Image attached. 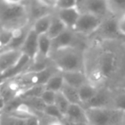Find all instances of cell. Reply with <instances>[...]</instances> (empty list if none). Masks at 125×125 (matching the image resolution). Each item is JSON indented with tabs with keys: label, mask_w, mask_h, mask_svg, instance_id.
<instances>
[{
	"label": "cell",
	"mask_w": 125,
	"mask_h": 125,
	"mask_svg": "<svg viewBox=\"0 0 125 125\" xmlns=\"http://www.w3.org/2000/svg\"><path fill=\"white\" fill-rule=\"evenodd\" d=\"M89 125H118L125 121V112L112 107L85 109Z\"/></svg>",
	"instance_id": "cell-4"
},
{
	"label": "cell",
	"mask_w": 125,
	"mask_h": 125,
	"mask_svg": "<svg viewBox=\"0 0 125 125\" xmlns=\"http://www.w3.org/2000/svg\"><path fill=\"white\" fill-rule=\"evenodd\" d=\"M32 117V116H31ZM28 118H24L8 112H3L0 115L1 125H28Z\"/></svg>",
	"instance_id": "cell-19"
},
{
	"label": "cell",
	"mask_w": 125,
	"mask_h": 125,
	"mask_svg": "<svg viewBox=\"0 0 125 125\" xmlns=\"http://www.w3.org/2000/svg\"><path fill=\"white\" fill-rule=\"evenodd\" d=\"M29 24L25 1L0 0V25L3 28L16 30Z\"/></svg>",
	"instance_id": "cell-2"
},
{
	"label": "cell",
	"mask_w": 125,
	"mask_h": 125,
	"mask_svg": "<svg viewBox=\"0 0 125 125\" xmlns=\"http://www.w3.org/2000/svg\"><path fill=\"white\" fill-rule=\"evenodd\" d=\"M65 122L68 125H74L83 123H88L85 109L82 105L71 104L66 116Z\"/></svg>",
	"instance_id": "cell-12"
},
{
	"label": "cell",
	"mask_w": 125,
	"mask_h": 125,
	"mask_svg": "<svg viewBox=\"0 0 125 125\" xmlns=\"http://www.w3.org/2000/svg\"><path fill=\"white\" fill-rule=\"evenodd\" d=\"M104 19L88 13H81L73 31L79 36L89 38L100 28Z\"/></svg>",
	"instance_id": "cell-5"
},
{
	"label": "cell",
	"mask_w": 125,
	"mask_h": 125,
	"mask_svg": "<svg viewBox=\"0 0 125 125\" xmlns=\"http://www.w3.org/2000/svg\"><path fill=\"white\" fill-rule=\"evenodd\" d=\"M2 28H2V27H1V25H0V30H1Z\"/></svg>",
	"instance_id": "cell-33"
},
{
	"label": "cell",
	"mask_w": 125,
	"mask_h": 125,
	"mask_svg": "<svg viewBox=\"0 0 125 125\" xmlns=\"http://www.w3.org/2000/svg\"><path fill=\"white\" fill-rule=\"evenodd\" d=\"M106 3L109 14L112 17L118 21L122 17L125 16V0H107Z\"/></svg>",
	"instance_id": "cell-16"
},
{
	"label": "cell",
	"mask_w": 125,
	"mask_h": 125,
	"mask_svg": "<svg viewBox=\"0 0 125 125\" xmlns=\"http://www.w3.org/2000/svg\"><path fill=\"white\" fill-rule=\"evenodd\" d=\"M84 49L80 47H67L52 52L50 53V58L53 64L61 72H84Z\"/></svg>",
	"instance_id": "cell-3"
},
{
	"label": "cell",
	"mask_w": 125,
	"mask_h": 125,
	"mask_svg": "<svg viewBox=\"0 0 125 125\" xmlns=\"http://www.w3.org/2000/svg\"><path fill=\"white\" fill-rule=\"evenodd\" d=\"M38 37L39 35L31 28L26 36L25 42L21 48L22 54L29 57L32 62L38 55Z\"/></svg>",
	"instance_id": "cell-11"
},
{
	"label": "cell",
	"mask_w": 125,
	"mask_h": 125,
	"mask_svg": "<svg viewBox=\"0 0 125 125\" xmlns=\"http://www.w3.org/2000/svg\"><path fill=\"white\" fill-rule=\"evenodd\" d=\"M98 91H99L98 87H94V86H93L92 84L89 83V82H87L84 85H83L81 87H79L78 94L82 105H85L89 101H90L96 95Z\"/></svg>",
	"instance_id": "cell-17"
},
{
	"label": "cell",
	"mask_w": 125,
	"mask_h": 125,
	"mask_svg": "<svg viewBox=\"0 0 125 125\" xmlns=\"http://www.w3.org/2000/svg\"><path fill=\"white\" fill-rule=\"evenodd\" d=\"M0 125H1V124H0Z\"/></svg>",
	"instance_id": "cell-34"
},
{
	"label": "cell",
	"mask_w": 125,
	"mask_h": 125,
	"mask_svg": "<svg viewBox=\"0 0 125 125\" xmlns=\"http://www.w3.org/2000/svg\"><path fill=\"white\" fill-rule=\"evenodd\" d=\"M112 94H113V90L110 88H107V87L99 88V91L95 96L83 106L84 109L112 107Z\"/></svg>",
	"instance_id": "cell-9"
},
{
	"label": "cell",
	"mask_w": 125,
	"mask_h": 125,
	"mask_svg": "<svg viewBox=\"0 0 125 125\" xmlns=\"http://www.w3.org/2000/svg\"><path fill=\"white\" fill-rule=\"evenodd\" d=\"M23 56L21 50L10 49L0 52V75L14 67Z\"/></svg>",
	"instance_id": "cell-10"
},
{
	"label": "cell",
	"mask_w": 125,
	"mask_h": 125,
	"mask_svg": "<svg viewBox=\"0 0 125 125\" xmlns=\"http://www.w3.org/2000/svg\"><path fill=\"white\" fill-rule=\"evenodd\" d=\"M64 84V78L61 75V72H60V73L54 75L53 77H51L48 81V82L44 85V87L46 90H50L54 93H59L61 91Z\"/></svg>",
	"instance_id": "cell-22"
},
{
	"label": "cell",
	"mask_w": 125,
	"mask_h": 125,
	"mask_svg": "<svg viewBox=\"0 0 125 125\" xmlns=\"http://www.w3.org/2000/svg\"><path fill=\"white\" fill-rule=\"evenodd\" d=\"M54 14L66 25V27L68 29H72V30H73V28H75L81 15L80 11L77 7L66 9V10H55Z\"/></svg>",
	"instance_id": "cell-13"
},
{
	"label": "cell",
	"mask_w": 125,
	"mask_h": 125,
	"mask_svg": "<svg viewBox=\"0 0 125 125\" xmlns=\"http://www.w3.org/2000/svg\"><path fill=\"white\" fill-rule=\"evenodd\" d=\"M84 54V73L89 83L98 88H125L124 40L94 38L88 44Z\"/></svg>",
	"instance_id": "cell-1"
},
{
	"label": "cell",
	"mask_w": 125,
	"mask_h": 125,
	"mask_svg": "<svg viewBox=\"0 0 125 125\" xmlns=\"http://www.w3.org/2000/svg\"><path fill=\"white\" fill-rule=\"evenodd\" d=\"M52 51V40L47 34H42L38 37V55L37 58H50Z\"/></svg>",
	"instance_id": "cell-15"
},
{
	"label": "cell",
	"mask_w": 125,
	"mask_h": 125,
	"mask_svg": "<svg viewBox=\"0 0 125 125\" xmlns=\"http://www.w3.org/2000/svg\"><path fill=\"white\" fill-rule=\"evenodd\" d=\"M53 15H54V14L45 15V16L41 17V18H39L38 20L35 21V22L31 24L32 29L36 32L38 35L47 34L49 29H50V28Z\"/></svg>",
	"instance_id": "cell-18"
},
{
	"label": "cell",
	"mask_w": 125,
	"mask_h": 125,
	"mask_svg": "<svg viewBox=\"0 0 125 125\" xmlns=\"http://www.w3.org/2000/svg\"><path fill=\"white\" fill-rule=\"evenodd\" d=\"M77 1L76 0H56L55 10L75 8L77 7Z\"/></svg>",
	"instance_id": "cell-28"
},
{
	"label": "cell",
	"mask_w": 125,
	"mask_h": 125,
	"mask_svg": "<svg viewBox=\"0 0 125 125\" xmlns=\"http://www.w3.org/2000/svg\"><path fill=\"white\" fill-rule=\"evenodd\" d=\"M80 38H82V36H79L73 30L68 28L66 29L61 34H60L58 37L52 40V51H51V52L73 46L80 47V48L85 50V47L81 45Z\"/></svg>",
	"instance_id": "cell-7"
},
{
	"label": "cell",
	"mask_w": 125,
	"mask_h": 125,
	"mask_svg": "<svg viewBox=\"0 0 125 125\" xmlns=\"http://www.w3.org/2000/svg\"><path fill=\"white\" fill-rule=\"evenodd\" d=\"M54 105L59 109V111L65 117L66 112H67L68 109H69L70 105H71V103H70L67 100V98L62 94V93L59 92V93H56Z\"/></svg>",
	"instance_id": "cell-25"
},
{
	"label": "cell",
	"mask_w": 125,
	"mask_h": 125,
	"mask_svg": "<svg viewBox=\"0 0 125 125\" xmlns=\"http://www.w3.org/2000/svg\"><path fill=\"white\" fill-rule=\"evenodd\" d=\"M77 8L80 13H88L105 19L111 16L107 8L106 1L104 0H82L77 1Z\"/></svg>",
	"instance_id": "cell-6"
},
{
	"label": "cell",
	"mask_w": 125,
	"mask_h": 125,
	"mask_svg": "<svg viewBox=\"0 0 125 125\" xmlns=\"http://www.w3.org/2000/svg\"><path fill=\"white\" fill-rule=\"evenodd\" d=\"M118 125H125V121H124V122H123V123H121V124H118Z\"/></svg>",
	"instance_id": "cell-32"
},
{
	"label": "cell",
	"mask_w": 125,
	"mask_h": 125,
	"mask_svg": "<svg viewBox=\"0 0 125 125\" xmlns=\"http://www.w3.org/2000/svg\"><path fill=\"white\" fill-rule=\"evenodd\" d=\"M112 108L125 112V88L113 90Z\"/></svg>",
	"instance_id": "cell-21"
},
{
	"label": "cell",
	"mask_w": 125,
	"mask_h": 125,
	"mask_svg": "<svg viewBox=\"0 0 125 125\" xmlns=\"http://www.w3.org/2000/svg\"><path fill=\"white\" fill-rule=\"evenodd\" d=\"M117 29L121 36L125 38V16L117 21Z\"/></svg>",
	"instance_id": "cell-30"
},
{
	"label": "cell",
	"mask_w": 125,
	"mask_h": 125,
	"mask_svg": "<svg viewBox=\"0 0 125 125\" xmlns=\"http://www.w3.org/2000/svg\"><path fill=\"white\" fill-rule=\"evenodd\" d=\"M43 113H44L45 115H47L48 117H53V118L65 121V117L62 115V113L60 111L59 109H58L54 105H46V107H45Z\"/></svg>",
	"instance_id": "cell-27"
},
{
	"label": "cell",
	"mask_w": 125,
	"mask_h": 125,
	"mask_svg": "<svg viewBox=\"0 0 125 125\" xmlns=\"http://www.w3.org/2000/svg\"><path fill=\"white\" fill-rule=\"evenodd\" d=\"M61 92L62 93V94L67 98V100L71 104L82 105V103H81V101H80V98H79L78 89L77 88L65 83Z\"/></svg>",
	"instance_id": "cell-23"
},
{
	"label": "cell",
	"mask_w": 125,
	"mask_h": 125,
	"mask_svg": "<svg viewBox=\"0 0 125 125\" xmlns=\"http://www.w3.org/2000/svg\"><path fill=\"white\" fill-rule=\"evenodd\" d=\"M66 29H67L66 25H65V24L56 16L55 14L54 13L50 28V29H49L47 35L50 37L51 40H54V38H56V37H58L60 34H61Z\"/></svg>",
	"instance_id": "cell-20"
},
{
	"label": "cell",
	"mask_w": 125,
	"mask_h": 125,
	"mask_svg": "<svg viewBox=\"0 0 125 125\" xmlns=\"http://www.w3.org/2000/svg\"><path fill=\"white\" fill-rule=\"evenodd\" d=\"M65 83L78 89L83 85L88 82L87 77L83 71L61 72Z\"/></svg>",
	"instance_id": "cell-14"
},
{
	"label": "cell",
	"mask_w": 125,
	"mask_h": 125,
	"mask_svg": "<svg viewBox=\"0 0 125 125\" xmlns=\"http://www.w3.org/2000/svg\"><path fill=\"white\" fill-rule=\"evenodd\" d=\"M29 15L30 23L32 24L35 21L38 20L45 15H52L54 10L45 3L44 0H36V1H25Z\"/></svg>",
	"instance_id": "cell-8"
},
{
	"label": "cell",
	"mask_w": 125,
	"mask_h": 125,
	"mask_svg": "<svg viewBox=\"0 0 125 125\" xmlns=\"http://www.w3.org/2000/svg\"><path fill=\"white\" fill-rule=\"evenodd\" d=\"M38 117L40 125H68L65 121L48 117L43 112H35Z\"/></svg>",
	"instance_id": "cell-26"
},
{
	"label": "cell",
	"mask_w": 125,
	"mask_h": 125,
	"mask_svg": "<svg viewBox=\"0 0 125 125\" xmlns=\"http://www.w3.org/2000/svg\"><path fill=\"white\" fill-rule=\"evenodd\" d=\"M74 125H89V123H83V124H74Z\"/></svg>",
	"instance_id": "cell-31"
},
{
	"label": "cell",
	"mask_w": 125,
	"mask_h": 125,
	"mask_svg": "<svg viewBox=\"0 0 125 125\" xmlns=\"http://www.w3.org/2000/svg\"><path fill=\"white\" fill-rule=\"evenodd\" d=\"M45 90L44 85H39V86H35L31 88L26 90L24 93L19 96V98L21 99H28V98H41V95Z\"/></svg>",
	"instance_id": "cell-24"
},
{
	"label": "cell",
	"mask_w": 125,
	"mask_h": 125,
	"mask_svg": "<svg viewBox=\"0 0 125 125\" xmlns=\"http://www.w3.org/2000/svg\"><path fill=\"white\" fill-rule=\"evenodd\" d=\"M55 96H56V93L45 89L44 92L43 93V94L41 95V99L43 100V103L46 105H54Z\"/></svg>",
	"instance_id": "cell-29"
}]
</instances>
